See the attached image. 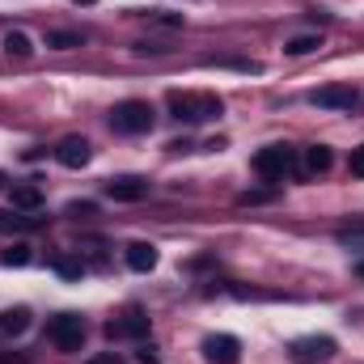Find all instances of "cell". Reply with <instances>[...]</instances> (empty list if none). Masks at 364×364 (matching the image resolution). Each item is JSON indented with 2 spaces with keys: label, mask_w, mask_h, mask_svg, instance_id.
Masks as SVG:
<instances>
[{
  "label": "cell",
  "mask_w": 364,
  "mask_h": 364,
  "mask_svg": "<svg viewBox=\"0 0 364 364\" xmlns=\"http://www.w3.org/2000/svg\"><path fill=\"white\" fill-rule=\"evenodd\" d=\"M153 123H157V110L140 97H127L110 110V127L119 136H144V132H153Z\"/></svg>",
  "instance_id": "6da1fadb"
},
{
  "label": "cell",
  "mask_w": 364,
  "mask_h": 364,
  "mask_svg": "<svg viewBox=\"0 0 364 364\" xmlns=\"http://www.w3.org/2000/svg\"><path fill=\"white\" fill-rule=\"evenodd\" d=\"M170 110L182 123H203V119H216L225 102L216 93H170Z\"/></svg>",
  "instance_id": "7a4b0ae2"
},
{
  "label": "cell",
  "mask_w": 364,
  "mask_h": 364,
  "mask_svg": "<svg viewBox=\"0 0 364 364\" xmlns=\"http://www.w3.org/2000/svg\"><path fill=\"white\" fill-rule=\"evenodd\" d=\"M47 335H51V343H55L60 352H81V348H85V322H81L77 314H60V318H51Z\"/></svg>",
  "instance_id": "3957f363"
},
{
  "label": "cell",
  "mask_w": 364,
  "mask_h": 364,
  "mask_svg": "<svg viewBox=\"0 0 364 364\" xmlns=\"http://www.w3.org/2000/svg\"><path fill=\"white\" fill-rule=\"evenodd\" d=\"M288 356H292V364H322V360L335 356V339H326V335L292 339V343H288Z\"/></svg>",
  "instance_id": "277c9868"
},
{
  "label": "cell",
  "mask_w": 364,
  "mask_h": 364,
  "mask_svg": "<svg viewBox=\"0 0 364 364\" xmlns=\"http://www.w3.org/2000/svg\"><path fill=\"white\" fill-rule=\"evenodd\" d=\"M292 166H296V153H292L288 144H267V149L255 153V170H259L263 178H284Z\"/></svg>",
  "instance_id": "5b68a950"
},
{
  "label": "cell",
  "mask_w": 364,
  "mask_h": 364,
  "mask_svg": "<svg viewBox=\"0 0 364 364\" xmlns=\"http://www.w3.org/2000/svg\"><path fill=\"white\" fill-rule=\"evenodd\" d=\"M106 335H110V339H144V335H149V314H144L140 305H132V309H123L114 322H106Z\"/></svg>",
  "instance_id": "8992f818"
},
{
  "label": "cell",
  "mask_w": 364,
  "mask_h": 364,
  "mask_svg": "<svg viewBox=\"0 0 364 364\" xmlns=\"http://www.w3.org/2000/svg\"><path fill=\"white\" fill-rule=\"evenodd\" d=\"M93 157V144L85 136H64L60 144H55V161L60 166H68V170H81V166H90Z\"/></svg>",
  "instance_id": "52a82bcc"
},
{
  "label": "cell",
  "mask_w": 364,
  "mask_h": 364,
  "mask_svg": "<svg viewBox=\"0 0 364 364\" xmlns=\"http://www.w3.org/2000/svg\"><path fill=\"white\" fill-rule=\"evenodd\" d=\"M203 360L208 364H237L242 360V343L233 335H208L203 339Z\"/></svg>",
  "instance_id": "ba28073f"
},
{
  "label": "cell",
  "mask_w": 364,
  "mask_h": 364,
  "mask_svg": "<svg viewBox=\"0 0 364 364\" xmlns=\"http://www.w3.org/2000/svg\"><path fill=\"white\" fill-rule=\"evenodd\" d=\"M356 97H360V93L352 90V85H322V90L309 93V102L322 106V110H352Z\"/></svg>",
  "instance_id": "9c48e42d"
},
{
  "label": "cell",
  "mask_w": 364,
  "mask_h": 364,
  "mask_svg": "<svg viewBox=\"0 0 364 364\" xmlns=\"http://www.w3.org/2000/svg\"><path fill=\"white\" fill-rule=\"evenodd\" d=\"M106 195H110L114 203H136V199H144V195H149V178H140V174L110 178V182H106Z\"/></svg>",
  "instance_id": "30bf717a"
},
{
  "label": "cell",
  "mask_w": 364,
  "mask_h": 364,
  "mask_svg": "<svg viewBox=\"0 0 364 364\" xmlns=\"http://www.w3.org/2000/svg\"><path fill=\"white\" fill-rule=\"evenodd\" d=\"M123 259H127V267L132 272H153L157 267V246H149V242H132L127 250H123Z\"/></svg>",
  "instance_id": "8fae6325"
},
{
  "label": "cell",
  "mask_w": 364,
  "mask_h": 364,
  "mask_svg": "<svg viewBox=\"0 0 364 364\" xmlns=\"http://www.w3.org/2000/svg\"><path fill=\"white\" fill-rule=\"evenodd\" d=\"M0 47H4L9 55H17V60H30V55H34V38H30L26 30H9Z\"/></svg>",
  "instance_id": "7c38bea8"
},
{
  "label": "cell",
  "mask_w": 364,
  "mask_h": 364,
  "mask_svg": "<svg viewBox=\"0 0 364 364\" xmlns=\"http://www.w3.org/2000/svg\"><path fill=\"white\" fill-rule=\"evenodd\" d=\"M0 331H4V335H26V331H30V309H26V305L4 309V314H0Z\"/></svg>",
  "instance_id": "4fadbf2b"
},
{
  "label": "cell",
  "mask_w": 364,
  "mask_h": 364,
  "mask_svg": "<svg viewBox=\"0 0 364 364\" xmlns=\"http://www.w3.org/2000/svg\"><path fill=\"white\" fill-rule=\"evenodd\" d=\"M43 216H21L17 208L13 212H0V233H26V229H38Z\"/></svg>",
  "instance_id": "5bb4252c"
},
{
  "label": "cell",
  "mask_w": 364,
  "mask_h": 364,
  "mask_svg": "<svg viewBox=\"0 0 364 364\" xmlns=\"http://www.w3.org/2000/svg\"><path fill=\"white\" fill-rule=\"evenodd\" d=\"M13 208H17V212H38V208H43V191L30 186V182H26V186H13Z\"/></svg>",
  "instance_id": "9a60e30c"
},
{
  "label": "cell",
  "mask_w": 364,
  "mask_h": 364,
  "mask_svg": "<svg viewBox=\"0 0 364 364\" xmlns=\"http://www.w3.org/2000/svg\"><path fill=\"white\" fill-rule=\"evenodd\" d=\"M331 161H335V157H331V149H326V144L305 149V170H309V174H326V170H331Z\"/></svg>",
  "instance_id": "2e32d148"
},
{
  "label": "cell",
  "mask_w": 364,
  "mask_h": 364,
  "mask_svg": "<svg viewBox=\"0 0 364 364\" xmlns=\"http://www.w3.org/2000/svg\"><path fill=\"white\" fill-rule=\"evenodd\" d=\"M318 47H322V34H296V38H288V43H284V51H288V55H314Z\"/></svg>",
  "instance_id": "e0dca14e"
},
{
  "label": "cell",
  "mask_w": 364,
  "mask_h": 364,
  "mask_svg": "<svg viewBox=\"0 0 364 364\" xmlns=\"http://www.w3.org/2000/svg\"><path fill=\"white\" fill-rule=\"evenodd\" d=\"M30 259H34V255H30V246H26V242H17V246L0 250V263H4V267H26Z\"/></svg>",
  "instance_id": "ac0fdd59"
},
{
  "label": "cell",
  "mask_w": 364,
  "mask_h": 364,
  "mask_svg": "<svg viewBox=\"0 0 364 364\" xmlns=\"http://www.w3.org/2000/svg\"><path fill=\"white\" fill-rule=\"evenodd\" d=\"M51 267L64 275V279H81V275H85V263H81V259H68V255H55Z\"/></svg>",
  "instance_id": "d6986e66"
},
{
  "label": "cell",
  "mask_w": 364,
  "mask_h": 364,
  "mask_svg": "<svg viewBox=\"0 0 364 364\" xmlns=\"http://www.w3.org/2000/svg\"><path fill=\"white\" fill-rule=\"evenodd\" d=\"M47 47L73 51V47H81V34H73V30H51V34H47Z\"/></svg>",
  "instance_id": "ffe728a7"
},
{
  "label": "cell",
  "mask_w": 364,
  "mask_h": 364,
  "mask_svg": "<svg viewBox=\"0 0 364 364\" xmlns=\"http://www.w3.org/2000/svg\"><path fill=\"white\" fill-rule=\"evenodd\" d=\"M267 199H275V186H259V191H242L237 195V203H267Z\"/></svg>",
  "instance_id": "44dd1931"
},
{
  "label": "cell",
  "mask_w": 364,
  "mask_h": 364,
  "mask_svg": "<svg viewBox=\"0 0 364 364\" xmlns=\"http://www.w3.org/2000/svg\"><path fill=\"white\" fill-rule=\"evenodd\" d=\"M335 237H339L343 246H364V225H352V229H339Z\"/></svg>",
  "instance_id": "7402d4cb"
},
{
  "label": "cell",
  "mask_w": 364,
  "mask_h": 364,
  "mask_svg": "<svg viewBox=\"0 0 364 364\" xmlns=\"http://www.w3.org/2000/svg\"><path fill=\"white\" fill-rule=\"evenodd\" d=\"M348 170H352L356 178H364V144H360V149H352V161H348Z\"/></svg>",
  "instance_id": "603a6c76"
},
{
  "label": "cell",
  "mask_w": 364,
  "mask_h": 364,
  "mask_svg": "<svg viewBox=\"0 0 364 364\" xmlns=\"http://www.w3.org/2000/svg\"><path fill=\"white\" fill-rule=\"evenodd\" d=\"M97 208L93 203H68V216H93Z\"/></svg>",
  "instance_id": "cb8c5ba5"
},
{
  "label": "cell",
  "mask_w": 364,
  "mask_h": 364,
  "mask_svg": "<svg viewBox=\"0 0 364 364\" xmlns=\"http://www.w3.org/2000/svg\"><path fill=\"white\" fill-rule=\"evenodd\" d=\"M140 364H161V356H157V348H140V356H136Z\"/></svg>",
  "instance_id": "d4e9b609"
},
{
  "label": "cell",
  "mask_w": 364,
  "mask_h": 364,
  "mask_svg": "<svg viewBox=\"0 0 364 364\" xmlns=\"http://www.w3.org/2000/svg\"><path fill=\"white\" fill-rule=\"evenodd\" d=\"M90 364H119V356H97V360H90Z\"/></svg>",
  "instance_id": "484cf974"
},
{
  "label": "cell",
  "mask_w": 364,
  "mask_h": 364,
  "mask_svg": "<svg viewBox=\"0 0 364 364\" xmlns=\"http://www.w3.org/2000/svg\"><path fill=\"white\" fill-rule=\"evenodd\" d=\"M73 4H97V0H73Z\"/></svg>",
  "instance_id": "4316f807"
},
{
  "label": "cell",
  "mask_w": 364,
  "mask_h": 364,
  "mask_svg": "<svg viewBox=\"0 0 364 364\" xmlns=\"http://www.w3.org/2000/svg\"><path fill=\"white\" fill-rule=\"evenodd\" d=\"M356 272H360V275H364V263H360V267H356Z\"/></svg>",
  "instance_id": "83f0119b"
}]
</instances>
